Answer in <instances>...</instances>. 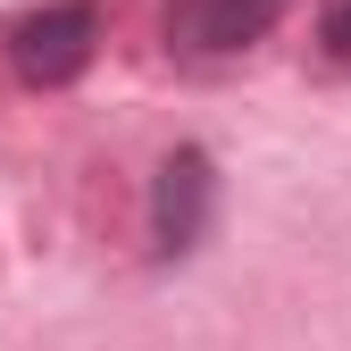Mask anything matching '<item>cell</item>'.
I'll use <instances>...</instances> for the list:
<instances>
[{"label":"cell","instance_id":"3957f363","mask_svg":"<svg viewBox=\"0 0 351 351\" xmlns=\"http://www.w3.org/2000/svg\"><path fill=\"white\" fill-rule=\"evenodd\" d=\"M293 0H167V51L176 59H234L251 42H268V25Z\"/></svg>","mask_w":351,"mask_h":351},{"label":"cell","instance_id":"7a4b0ae2","mask_svg":"<svg viewBox=\"0 0 351 351\" xmlns=\"http://www.w3.org/2000/svg\"><path fill=\"white\" fill-rule=\"evenodd\" d=\"M209 209H217V167L209 151H167L159 176H151V251L159 259H184L201 234H209Z\"/></svg>","mask_w":351,"mask_h":351},{"label":"cell","instance_id":"277c9868","mask_svg":"<svg viewBox=\"0 0 351 351\" xmlns=\"http://www.w3.org/2000/svg\"><path fill=\"white\" fill-rule=\"evenodd\" d=\"M318 42H326V59H351V0H326V17H318Z\"/></svg>","mask_w":351,"mask_h":351},{"label":"cell","instance_id":"6da1fadb","mask_svg":"<svg viewBox=\"0 0 351 351\" xmlns=\"http://www.w3.org/2000/svg\"><path fill=\"white\" fill-rule=\"evenodd\" d=\"M93 51H101V0H42V9H25L9 25V67L25 84H42V93L75 84L93 67Z\"/></svg>","mask_w":351,"mask_h":351}]
</instances>
